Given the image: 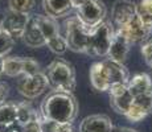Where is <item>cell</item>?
I'll return each instance as SVG.
<instances>
[{"mask_svg":"<svg viewBox=\"0 0 152 132\" xmlns=\"http://www.w3.org/2000/svg\"><path fill=\"white\" fill-rule=\"evenodd\" d=\"M107 9L102 0H86L75 8V17L87 29L95 28L106 19Z\"/></svg>","mask_w":152,"mask_h":132,"instance_id":"52a82bcc","label":"cell"},{"mask_svg":"<svg viewBox=\"0 0 152 132\" xmlns=\"http://www.w3.org/2000/svg\"><path fill=\"white\" fill-rule=\"evenodd\" d=\"M114 34V26L111 21H102L95 28L91 29L90 45L87 55L91 57H106L109 46Z\"/></svg>","mask_w":152,"mask_h":132,"instance_id":"8992f818","label":"cell"},{"mask_svg":"<svg viewBox=\"0 0 152 132\" xmlns=\"http://www.w3.org/2000/svg\"><path fill=\"white\" fill-rule=\"evenodd\" d=\"M40 71V65L36 60L29 57H4L3 58V74L8 77L28 75Z\"/></svg>","mask_w":152,"mask_h":132,"instance_id":"9c48e42d","label":"cell"},{"mask_svg":"<svg viewBox=\"0 0 152 132\" xmlns=\"http://www.w3.org/2000/svg\"><path fill=\"white\" fill-rule=\"evenodd\" d=\"M65 40L68 49L75 53H89L91 29H87L75 16L69 17L65 21Z\"/></svg>","mask_w":152,"mask_h":132,"instance_id":"5b68a950","label":"cell"},{"mask_svg":"<svg viewBox=\"0 0 152 132\" xmlns=\"http://www.w3.org/2000/svg\"><path fill=\"white\" fill-rule=\"evenodd\" d=\"M7 96H8V86L5 83H3V82H0V103L5 102Z\"/></svg>","mask_w":152,"mask_h":132,"instance_id":"83f0119b","label":"cell"},{"mask_svg":"<svg viewBox=\"0 0 152 132\" xmlns=\"http://www.w3.org/2000/svg\"><path fill=\"white\" fill-rule=\"evenodd\" d=\"M113 132H138V131L132 130V128H118L116 131H113Z\"/></svg>","mask_w":152,"mask_h":132,"instance_id":"f1b7e54d","label":"cell"},{"mask_svg":"<svg viewBox=\"0 0 152 132\" xmlns=\"http://www.w3.org/2000/svg\"><path fill=\"white\" fill-rule=\"evenodd\" d=\"M3 75V57H0V77Z\"/></svg>","mask_w":152,"mask_h":132,"instance_id":"f546056e","label":"cell"},{"mask_svg":"<svg viewBox=\"0 0 152 132\" xmlns=\"http://www.w3.org/2000/svg\"><path fill=\"white\" fill-rule=\"evenodd\" d=\"M42 8L45 15L53 19H60L74 8V0H42Z\"/></svg>","mask_w":152,"mask_h":132,"instance_id":"e0dca14e","label":"cell"},{"mask_svg":"<svg viewBox=\"0 0 152 132\" xmlns=\"http://www.w3.org/2000/svg\"><path fill=\"white\" fill-rule=\"evenodd\" d=\"M78 114V103L73 93L53 91L41 103V116L61 123H73Z\"/></svg>","mask_w":152,"mask_h":132,"instance_id":"7a4b0ae2","label":"cell"},{"mask_svg":"<svg viewBox=\"0 0 152 132\" xmlns=\"http://www.w3.org/2000/svg\"><path fill=\"white\" fill-rule=\"evenodd\" d=\"M152 112V89L145 93L138 94L132 98L130 107L126 112V118L134 123H138Z\"/></svg>","mask_w":152,"mask_h":132,"instance_id":"8fae6325","label":"cell"},{"mask_svg":"<svg viewBox=\"0 0 152 132\" xmlns=\"http://www.w3.org/2000/svg\"><path fill=\"white\" fill-rule=\"evenodd\" d=\"M33 19L45 40V46L56 54H64L68 50V44L65 37L61 36L60 26L56 23V19L48 15H34Z\"/></svg>","mask_w":152,"mask_h":132,"instance_id":"277c9868","label":"cell"},{"mask_svg":"<svg viewBox=\"0 0 152 132\" xmlns=\"http://www.w3.org/2000/svg\"><path fill=\"white\" fill-rule=\"evenodd\" d=\"M151 34H152V28H151Z\"/></svg>","mask_w":152,"mask_h":132,"instance_id":"4dcf8cb0","label":"cell"},{"mask_svg":"<svg viewBox=\"0 0 152 132\" xmlns=\"http://www.w3.org/2000/svg\"><path fill=\"white\" fill-rule=\"evenodd\" d=\"M29 20V15L27 13H19L10 11L4 16V19L0 21V26L4 32H7L13 40H19L23 37L27 28Z\"/></svg>","mask_w":152,"mask_h":132,"instance_id":"7c38bea8","label":"cell"},{"mask_svg":"<svg viewBox=\"0 0 152 132\" xmlns=\"http://www.w3.org/2000/svg\"><path fill=\"white\" fill-rule=\"evenodd\" d=\"M40 127L41 132H70L73 131L72 123H61L52 119H45L40 116Z\"/></svg>","mask_w":152,"mask_h":132,"instance_id":"44dd1931","label":"cell"},{"mask_svg":"<svg viewBox=\"0 0 152 132\" xmlns=\"http://www.w3.org/2000/svg\"><path fill=\"white\" fill-rule=\"evenodd\" d=\"M23 132H41V127H40V118L34 119V120H31V122L23 124Z\"/></svg>","mask_w":152,"mask_h":132,"instance_id":"4316f807","label":"cell"},{"mask_svg":"<svg viewBox=\"0 0 152 132\" xmlns=\"http://www.w3.org/2000/svg\"><path fill=\"white\" fill-rule=\"evenodd\" d=\"M49 87L45 73L37 71L33 74L21 75L17 82V91L25 99H36Z\"/></svg>","mask_w":152,"mask_h":132,"instance_id":"ba28073f","label":"cell"},{"mask_svg":"<svg viewBox=\"0 0 152 132\" xmlns=\"http://www.w3.org/2000/svg\"><path fill=\"white\" fill-rule=\"evenodd\" d=\"M0 29H1V26H0Z\"/></svg>","mask_w":152,"mask_h":132,"instance_id":"d6a6232c","label":"cell"},{"mask_svg":"<svg viewBox=\"0 0 152 132\" xmlns=\"http://www.w3.org/2000/svg\"><path fill=\"white\" fill-rule=\"evenodd\" d=\"M128 79L130 74L126 66L111 58L95 62L90 67V82L98 91H109L115 85L127 83Z\"/></svg>","mask_w":152,"mask_h":132,"instance_id":"6da1fadb","label":"cell"},{"mask_svg":"<svg viewBox=\"0 0 152 132\" xmlns=\"http://www.w3.org/2000/svg\"><path fill=\"white\" fill-rule=\"evenodd\" d=\"M135 3L131 0H116L111 9V24L113 26H118L126 19L136 12Z\"/></svg>","mask_w":152,"mask_h":132,"instance_id":"2e32d148","label":"cell"},{"mask_svg":"<svg viewBox=\"0 0 152 132\" xmlns=\"http://www.w3.org/2000/svg\"><path fill=\"white\" fill-rule=\"evenodd\" d=\"M110 93V104L118 114L126 115L134 96L128 91L126 83L123 85H115L109 90Z\"/></svg>","mask_w":152,"mask_h":132,"instance_id":"4fadbf2b","label":"cell"},{"mask_svg":"<svg viewBox=\"0 0 152 132\" xmlns=\"http://www.w3.org/2000/svg\"><path fill=\"white\" fill-rule=\"evenodd\" d=\"M142 54H143V57H144L147 65L152 69V40L147 41V42L142 46Z\"/></svg>","mask_w":152,"mask_h":132,"instance_id":"484cf974","label":"cell"},{"mask_svg":"<svg viewBox=\"0 0 152 132\" xmlns=\"http://www.w3.org/2000/svg\"><path fill=\"white\" fill-rule=\"evenodd\" d=\"M114 125L111 119L104 114L86 116L80 124V132H113Z\"/></svg>","mask_w":152,"mask_h":132,"instance_id":"9a60e30c","label":"cell"},{"mask_svg":"<svg viewBox=\"0 0 152 132\" xmlns=\"http://www.w3.org/2000/svg\"><path fill=\"white\" fill-rule=\"evenodd\" d=\"M70 132H74V130H73V131H70Z\"/></svg>","mask_w":152,"mask_h":132,"instance_id":"1f68e13d","label":"cell"},{"mask_svg":"<svg viewBox=\"0 0 152 132\" xmlns=\"http://www.w3.org/2000/svg\"><path fill=\"white\" fill-rule=\"evenodd\" d=\"M49 87L54 91L73 93L75 90V71L73 66L64 58H56L50 65L46 67L45 71Z\"/></svg>","mask_w":152,"mask_h":132,"instance_id":"3957f363","label":"cell"},{"mask_svg":"<svg viewBox=\"0 0 152 132\" xmlns=\"http://www.w3.org/2000/svg\"><path fill=\"white\" fill-rule=\"evenodd\" d=\"M10 11L29 15L36 5V0H8Z\"/></svg>","mask_w":152,"mask_h":132,"instance_id":"cb8c5ba5","label":"cell"},{"mask_svg":"<svg viewBox=\"0 0 152 132\" xmlns=\"http://www.w3.org/2000/svg\"><path fill=\"white\" fill-rule=\"evenodd\" d=\"M114 29L121 32L122 34H124L131 44L145 41L151 36L150 29L143 24V21L140 20V17L138 16L136 12L131 15L128 19H126L122 24H119L118 26H114Z\"/></svg>","mask_w":152,"mask_h":132,"instance_id":"30bf717a","label":"cell"},{"mask_svg":"<svg viewBox=\"0 0 152 132\" xmlns=\"http://www.w3.org/2000/svg\"><path fill=\"white\" fill-rule=\"evenodd\" d=\"M126 86H127L128 91L131 93V95L135 96L138 94L145 93L152 89V79L145 73H140V74H136L132 78L128 79Z\"/></svg>","mask_w":152,"mask_h":132,"instance_id":"d6986e66","label":"cell"},{"mask_svg":"<svg viewBox=\"0 0 152 132\" xmlns=\"http://www.w3.org/2000/svg\"><path fill=\"white\" fill-rule=\"evenodd\" d=\"M131 45H132V44L128 41V39L124 36V34H122L121 32L114 29V34H113V39H111L109 52H107L106 57L116 61V62L123 63L126 61V58H127V55H128Z\"/></svg>","mask_w":152,"mask_h":132,"instance_id":"5bb4252c","label":"cell"},{"mask_svg":"<svg viewBox=\"0 0 152 132\" xmlns=\"http://www.w3.org/2000/svg\"><path fill=\"white\" fill-rule=\"evenodd\" d=\"M136 13L143 21V24L147 26L151 32L152 28V0H140L135 5Z\"/></svg>","mask_w":152,"mask_h":132,"instance_id":"7402d4cb","label":"cell"},{"mask_svg":"<svg viewBox=\"0 0 152 132\" xmlns=\"http://www.w3.org/2000/svg\"><path fill=\"white\" fill-rule=\"evenodd\" d=\"M17 122V104L12 102L0 103V124H11Z\"/></svg>","mask_w":152,"mask_h":132,"instance_id":"ffe728a7","label":"cell"},{"mask_svg":"<svg viewBox=\"0 0 152 132\" xmlns=\"http://www.w3.org/2000/svg\"><path fill=\"white\" fill-rule=\"evenodd\" d=\"M21 39L24 40V42L27 44L29 48H41V46H45V40H44L33 16L29 17L27 28H25V32Z\"/></svg>","mask_w":152,"mask_h":132,"instance_id":"ac0fdd59","label":"cell"},{"mask_svg":"<svg viewBox=\"0 0 152 132\" xmlns=\"http://www.w3.org/2000/svg\"><path fill=\"white\" fill-rule=\"evenodd\" d=\"M15 45V40L7 32H4L3 29H0V57H7L11 53Z\"/></svg>","mask_w":152,"mask_h":132,"instance_id":"d4e9b609","label":"cell"},{"mask_svg":"<svg viewBox=\"0 0 152 132\" xmlns=\"http://www.w3.org/2000/svg\"><path fill=\"white\" fill-rule=\"evenodd\" d=\"M40 115L27 103H19L17 104V123L25 124L31 120L39 119Z\"/></svg>","mask_w":152,"mask_h":132,"instance_id":"603a6c76","label":"cell"}]
</instances>
